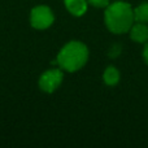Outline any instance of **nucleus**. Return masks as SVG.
Segmentation results:
<instances>
[{
  "label": "nucleus",
  "mask_w": 148,
  "mask_h": 148,
  "mask_svg": "<svg viewBox=\"0 0 148 148\" xmlns=\"http://www.w3.org/2000/svg\"><path fill=\"white\" fill-rule=\"evenodd\" d=\"M134 20L135 22L148 23V1H143L134 8Z\"/></svg>",
  "instance_id": "obj_8"
},
{
  "label": "nucleus",
  "mask_w": 148,
  "mask_h": 148,
  "mask_svg": "<svg viewBox=\"0 0 148 148\" xmlns=\"http://www.w3.org/2000/svg\"><path fill=\"white\" fill-rule=\"evenodd\" d=\"M88 60V48L84 43L72 40L66 43L57 55L56 64L66 72H77L86 65Z\"/></svg>",
  "instance_id": "obj_2"
},
{
  "label": "nucleus",
  "mask_w": 148,
  "mask_h": 148,
  "mask_svg": "<svg viewBox=\"0 0 148 148\" xmlns=\"http://www.w3.org/2000/svg\"><path fill=\"white\" fill-rule=\"evenodd\" d=\"M120 78H121V74H120V70L114 66H108L107 69L104 70L103 73V79H104V83L107 86H116V84L120 82Z\"/></svg>",
  "instance_id": "obj_7"
},
{
  "label": "nucleus",
  "mask_w": 148,
  "mask_h": 148,
  "mask_svg": "<svg viewBox=\"0 0 148 148\" xmlns=\"http://www.w3.org/2000/svg\"><path fill=\"white\" fill-rule=\"evenodd\" d=\"M142 55H143V60L144 62L148 65V42L147 43H144V47H143V52H142Z\"/></svg>",
  "instance_id": "obj_11"
},
{
  "label": "nucleus",
  "mask_w": 148,
  "mask_h": 148,
  "mask_svg": "<svg viewBox=\"0 0 148 148\" xmlns=\"http://www.w3.org/2000/svg\"><path fill=\"white\" fill-rule=\"evenodd\" d=\"M120 53H121V46H118V44H113V46L110 47L109 52H108L109 57H113V59L120 56Z\"/></svg>",
  "instance_id": "obj_10"
},
{
  "label": "nucleus",
  "mask_w": 148,
  "mask_h": 148,
  "mask_svg": "<svg viewBox=\"0 0 148 148\" xmlns=\"http://www.w3.org/2000/svg\"><path fill=\"white\" fill-rule=\"evenodd\" d=\"M87 1L95 8H107L110 4L109 0H87Z\"/></svg>",
  "instance_id": "obj_9"
},
{
  "label": "nucleus",
  "mask_w": 148,
  "mask_h": 148,
  "mask_svg": "<svg viewBox=\"0 0 148 148\" xmlns=\"http://www.w3.org/2000/svg\"><path fill=\"white\" fill-rule=\"evenodd\" d=\"M64 74L60 69H49L44 72L39 78V87L47 94H52L61 84Z\"/></svg>",
  "instance_id": "obj_4"
},
{
  "label": "nucleus",
  "mask_w": 148,
  "mask_h": 148,
  "mask_svg": "<svg viewBox=\"0 0 148 148\" xmlns=\"http://www.w3.org/2000/svg\"><path fill=\"white\" fill-rule=\"evenodd\" d=\"M130 39L135 43L144 44L148 42V25L144 22H134L129 30Z\"/></svg>",
  "instance_id": "obj_5"
},
{
  "label": "nucleus",
  "mask_w": 148,
  "mask_h": 148,
  "mask_svg": "<svg viewBox=\"0 0 148 148\" xmlns=\"http://www.w3.org/2000/svg\"><path fill=\"white\" fill-rule=\"evenodd\" d=\"M104 22L107 29L113 34H126L131 29L134 20V8L129 3L117 0L110 3L104 12Z\"/></svg>",
  "instance_id": "obj_1"
},
{
  "label": "nucleus",
  "mask_w": 148,
  "mask_h": 148,
  "mask_svg": "<svg viewBox=\"0 0 148 148\" xmlns=\"http://www.w3.org/2000/svg\"><path fill=\"white\" fill-rule=\"evenodd\" d=\"M64 4L70 14L75 16V17H81L87 12L88 1L87 0H64Z\"/></svg>",
  "instance_id": "obj_6"
},
{
  "label": "nucleus",
  "mask_w": 148,
  "mask_h": 148,
  "mask_svg": "<svg viewBox=\"0 0 148 148\" xmlns=\"http://www.w3.org/2000/svg\"><path fill=\"white\" fill-rule=\"evenodd\" d=\"M53 21H55L53 12L47 5H38V7L33 8V10L30 13L31 26L34 29H38V30L48 29L53 23Z\"/></svg>",
  "instance_id": "obj_3"
}]
</instances>
